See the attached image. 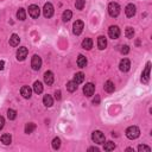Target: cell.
<instances>
[{"instance_id":"484cf974","label":"cell","mask_w":152,"mask_h":152,"mask_svg":"<svg viewBox=\"0 0 152 152\" xmlns=\"http://www.w3.org/2000/svg\"><path fill=\"white\" fill-rule=\"evenodd\" d=\"M72 17H73V13H72V11H70V10H65V11L63 12V14H62L63 22H69V20L72 19Z\"/></svg>"},{"instance_id":"8d00e7d4","label":"cell","mask_w":152,"mask_h":152,"mask_svg":"<svg viewBox=\"0 0 152 152\" xmlns=\"http://www.w3.org/2000/svg\"><path fill=\"white\" fill-rule=\"evenodd\" d=\"M4 125H5V119H4L1 115H0V130L4 127Z\"/></svg>"},{"instance_id":"ac0fdd59","label":"cell","mask_w":152,"mask_h":152,"mask_svg":"<svg viewBox=\"0 0 152 152\" xmlns=\"http://www.w3.org/2000/svg\"><path fill=\"white\" fill-rule=\"evenodd\" d=\"M19 42H20V38H19V36L16 35V33H13V35L11 36V38H10V45H12V46L19 45Z\"/></svg>"},{"instance_id":"74e56055","label":"cell","mask_w":152,"mask_h":152,"mask_svg":"<svg viewBox=\"0 0 152 152\" xmlns=\"http://www.w3.org/2000/svg\"><path fill=\"white\" fill-rule=\"evenodd\" d=\"M55 97H56V100H61V90H56V92H55Z\"/></svg>"},{"instance_id":"ba28073f","label":"cell","mask_w":152,"mask_h":152,"mask_svg":"<svg viewBox=\"0 0 152 152\" xmlns=\"http://www.w3.org/2000/svg\"><path fill=\"white\" fill-rule=\"evenodd\" d=\"M31 67L33 70H39L40 67H42V58L38 55H33V57L31 59Z\"/></svg>"},{"instance_id":"8fae6325","label":"cell","mask_w":152,"mask_h":152,"mask_svg":"<svg viewBox=\"0 0 152 152\" xmlns=\"http://www.w3.org/2000/svg\"><path fill=\"white\" fill-rule=\"evenodd\" d=\"M94 92H95V86L93 85V83H87L85 87H83V94L86 95V96H92L93 94H94Z\"/></svg>"},{"instance_id":"4fadbf2b","label":"cell","mask_w":152,"mask_h":152,"mask_svg":"<svg viewBox=\"0 0 152 152\" xmlns=\"http://www.w3.org/2000/svg\"><path fill=\"white\" fill-rule=\"evenodd\" d=\"M20 94H22V96L24 99H30L31 97V94H32V90L29 86H24V87H22V89H20Z\"/></svg>"},{"instance_id":"836d02e7","label":"cell","mask_w":152,"mask_h":152,"mask_svg":"<svg viewBox=\"0 0 152 152\" xmlns=\"http://www.w3.org/2000/svg\"><path fill=\"white\" fill-rule=\"evenodd\" d=\"M138 151H146V152H150L151 151V147H149V146H146V145H139L138 146Z\"/></svg>"},{"instance_id":"60d3db41","label":"cell","mask_w":152,"mask_h":152,"mask_svg":"<svg viewBox=\"0 0 152 152\" xmlns=\"http://www.w3.org/2000/svg\"><path fill=\"white\" fill-rule=\"evenodd\" d=\"M126 151H134V150H133L132 147H127V149H126Z\"/></svg>"},{"instance_id":"ab89813d","label":"cell","mask_w":152,"mask_h":152,"mask_svg":"<svg viewBox=\"0 0 152 152\" xmlns=\"http://www.w3.org/2000/svg\"><path fill=\"white\" fill-rule=\"evenodd\" d=\"M88 151H95V152H99V149H97V147H89Z\"/></svg>"},{"instance_id":"e0dca14e","label":"cell","mask_w":152,"mask_h":152,"mask_svg":"<svg viewBox=\"0 0 152 152\" xmlns=\"http://www.w3.org/2000/svg\"><path fill=\"white\" fill-rule=\"evenodd\" d=\"M105 90L107 93H113L114 90H115V86H114V83L112 82V81H107V82L105 83Z\"/></svg>"},{"instance_id":"7a4b0ae2","label":"cell","mask_w":152,"mask_h":152,"mask_svg":"<svg viewBox=\"0 0 152 152\" xmlns=\"http://www.w3.org/2000/svg\"><path fill=\"white\" fill-rule=\"evenodd\" d=\"M92 139H93V141L95 144H99V145H101V144H104L105 143V134L101 132V131H94L93 132V134H92Z\"/></svg>"},{"instance_id":"3957f363","label":"cell","mask_w":152,"mask_h":152,"mask_svg":"<svg viewBox=\"0 0 152 152\" xmlns=\"http://www.w3.org/2000/svg\"><path fill=\"white\" fill-rule=\"evenodd\" d=\"M108 13H109L110 17H113V18L118 17L119 13H120V6H119V4H117V3H110L108 5Z\"/></svg>"},{"instance_id":"30bf717a","label":"cell","mask_w":152,"mask_h":152,"mask_svg":"<svg viewBox=\"0 0 152 152\" xmlns=\"http://www.w3.org/2000/svg\"><path fill=\"white\" fill-rule=\"evenodd\" d=\"M130 68H131V62H130V59H127V58H123V59L120 61L119 69L121 70V72L126 73V72H128V70H130Z\"/></svg>"},{"instance_id":"4dcf8cb0","label":"cell","mask_w":152,"mask_h":152,"mask_svg":"<svg viewBox=\"0 0 152 152\" xmlns=\"http://www.w3.org/2000/svg\"><path fill=\"white\" fill-rule=\"evenodd\" d=\"M61 147V139L59 138H54L52 140V149L54 150H58Z\"/></svg>"},{"instance_id":"2e32d148","label":"cell","mask_w":152,"mask_h":152,"mask_svg":"<svg viewBox=\"0 0 152 152\" xmlns=\"http://www.w3.org/2000/svg\"><path fill=\"white\" fill-rule=\"evenodd\" d=\"M97 46H99L100 50L106 49V46H107V39H106V37L100 36V37L97 38Z\"/></svg>"},{"instance_id":"83f0119b","label":"cell","mask_w":152,"mask_h":152,"mask_svg":"<svg viewBox=\"0 0 152 152\" xmlns=\"http://www.w3.org/2000/svg\"><path fill=\"white\" fill-rule=\"evenodd\" d=\"M114 149H115V144L113 141H107V143H105V146H104L105 151H113Z\"/></svg>"},{"instance_id":"d4e9b609","label":"cell","mask_w":152,"mask_h":152,"mask_svg":"<svg viewBox=\"0 0 152 152\" xmlns=\"http://www.w3.org/2000/svg\"><path fill=\"white\" fill-rule=\"evenodd\" d=\"M74 81L77 83V85H80V83H82L83 81H85V74L83 73H77V74H75V76H74Z\"/></svg>"},{"instance_id":"7402d4cb","label":"cell","mask_w":152,"mask_h":152,"mask_svg":"<svg viewBox=\"0 0 152 152\" xmlns=\"http://www.w3.org/2000/svg\"><path fill=\"white\" fill-rule=\"evenodd\" d=\"M11 141H12V137L11 134H8V133H5L1 136V143L4 145H10L11 144Z\"/></svg>"},{"instance_id":"277c9868","label":"cell","mask_w":152,"mask_h":152,"mask_svg":"<svg viewBox=\"0 0 152 152\" xmlns=\"http://www.w3.org/2000/svg\"><path fill=\"white\" fill-rule=\"evenodd\" d=\"M83 29H85V24H83L82 20H76L73 25V32H74V35L78 36V35L82 33Z\"/></svg>"},{"instance_id":"e575fe53","label":"cell","mask_w":152,"mask_h":152,"mask_svg":"<svg viewBox=\"0 0 152 152\" xmlns=\"http://www.w3.org/2000/svg\"><path fill=\"white\" fill-rule=\"evenodd\" d=\"M128 51H130V46L128 45H123V46H121V54L126 55V54H128Z\"/></svg>"},{"instance_id":"5b68a950","label":"cell","mask_w":152,"mask_h":152,"mask_svg":"<svg viewBox=\"0 0 152 152\" xmlns=\"http://www.w3.org/2000/svg\"><path fill=\"white\" fill-rule=\"evenodd\" d=\"M108 35L112 39H118L120 37V29L117 25H112L108 29Z\"/></svg>"},{"instance_id":"cb8c5ba5","label":"cell","mask_w":152,"mask_h":152,"mask_svg":"<svg viewBox=\"0 0 152 152\" xmlns=\"http://www.w3.org/2000/svg\"><path fill=\"white\" fill-rule=\"evenodd\" d=\"M67 89L69 90L70 93H74L75 90L77 89V83L75 82V81H70V82L67 83Z\"/></svg>"},{"instance_id":"f1b7e54d","label":"cell","mask_w":152,"mask_h":152,"mask_svg":"<svg viewBox=\"0 0 152 152\" xmlns=\"http://www.w3.org/2000/svg\"><path fill=\"white\" fill-rule=\"evenodd\" d=\"M17 18L19 20H25L26 18V13H25V10L24 8H19L18 12H17Z\"/></svg>"},{"instance_id":"4316f807","label":"cell","mask_w":152,"mask_h":152,"mask_svg":"<svg viewBox=\"0 0 152 152\" xmlns=\"http://www.w3.org/2000/svg\"><path fill=\"white\" fill-rule=\"evenodd\" d=\"M36 130V125L33 124V123H30V124H26V126H25V133H27V134H30V133H32L33 131Z\"/></svg>"},{"instance_id":"603a6c76","label":"cell","mask_w":152,"mask_h":152,"mask_svg":"<svg viewBox=\"0 0 152 152\" xmlns=\"http://www.w3.org/2000/svg\"><path fill=\"white\" fill-rule=\"evenodd\" d=\"M77 65L80 68H86V65H87V58L83 55H80L78 56V58H77Z\"/></svg>"},{"instance_id":"5bb4252c","label":"cell","mask_w":152,"mask_h":152,"mask_svg":"<svg viewBox=\"0 0 152 152\" xmlns=\"http://www.w3.org/2000/svg\"><path fill=\"white\" fill-rule=\"evenodd\" d=\"M136 12H137V10H136V6L133 5V4H128L127 6H126V8H125V13H126V16L127 17H133L134 14H136Z\"/></svg>"},{"instance_id":"7c38bea8","label":"cell","mask_w":152,"mask_h":152,"mask_svg":"<svg viewBox=\"0 0 152 152\" xmlns=\"http://www.w3.org/2000/svg\"><path fill=\"white\" fill-rule=\"evenodd\" d=\"M27 48L25 46H22V48H19L18 49V51H17V59L18 61H24L27 56Z\"/></svg>"},{"instance_id":"f546056e","label":"cell","mask_w":152,"mask_h":152,"mask_svg":"<svg viewBox=\"0 0 152 152\" xmlns=\"http://www.w3.org/2000/svg\"><path fill=\"white\" fill-rule=\"evenodd\" d=\"M7 118L10 120H14L17 118V112H16L14 109H8L7 110Z\"/></svg>"},{"instance_id":"9c48e42d","label":"cell","mask_w":152,"mask_h":152,"mask_svg":"<svg viewBox=\"0 0 152 152\" xmlns=\"http://www.w3.org/2000/svg\"><path fill=\"white\" fill-rule=\"evenodd\" d=\"M150 69H151V63L147 62L145 69H144V72L143 74H141V82H144V83H147L149 82V80H150Z\"/></svg>"},{"instance_id":"8992f818","label":"cell","mask_w":152,"mask_h":152,"mask_svg":"<svg viewBox=\"0 0 152 152\" xmlns=\"http://www.w3.org/2000/svg\"><path fill=\"white\" fill-rule=\"evenodd\" d=\"M43 13L45 18H51L54 16V6L51 3H46L43 8Z\"/></svg>"},{"instance_id":"d590c367","label":"cell","mask_w":152,"mask_h":152,"mask_svg":"<svg viewBox=\"0 0 152 152\" xmlns=\"http://www.w3.org/2000/svg\"><path fill=\"white\" fill-rule=\"evenodd\" d=\"M93 104L94 105H99L100 104V96L99 95H95V97L93 99Z\"/></svg>"},{"instance_id":"1f68e13d","label":"cell","mask_w":152,"mask_h":152,"mask_svg":"<svg viewBox=\"0 0 152 152\" xmlns=\"http://www.w3.org/2000/svg\"><path fill=\"white\" fill-rule=\"evenodd\" d=\"M125 35H126L127 38H133V36H134V30L132 27H127L126 31H125Z\"/></svg>"},{"instance_id":"d6986e66","label":"cell","mask_w":152,"mask_h":152,"mask_svg":"<svg viewBox=\"0 0 152 152\" xmlns=\"http://www.w3.org/2000/svg\"><path fill=\"white\" fill-rule=\"evenodd\" d=\"M33 92L36 94H40L43 92V85L42 82H39V81H36V82L33 83Z\"/></svg>"},{"instance_id":"ffe728a7","label":"cell","mask_w":152,"mask_h":152,"mask_svg":"<svg viewBox=\"0 0 152 152\" xmlns=\"http://www.w3.org/2000/svg\"><path fill=\"white\" fill-rule=\"evenodd\" d=\"M82 48L86 49V50H90V49L93 48V40L90 39V38L83 39V42H82Z\"/></svg>"},{"instance_id":"52a82bcc","label":"cell","mask_w":152,"mask_h":152,"mask_svg":"<svg viewBox=\"0 0 152 152\" xmlns=\"http://www.w3.org/2000/svg\"><path fill=\"white\" fill-rule=\"evenodd\" d=\"M29 14L31 18L33 19H37L40 14V8L37 6V5H31V6H29Z\"/></svg>"},{"instance_id":"9a60e30c","label":"cell","mask_w":152,"mask_h":152,"mask_svg":"<svg viewBox=\"0 0 152 152\" xmlns=\"http://www.w3.org/2000/svg\"><path fill=\"white\" fill-rule=\"evenodd\" d=\"M44 82L48 86H51L54 83V74L51 72H45V74H44Z\"/></svg>"},{"instance_id":"6da1fadb","label":"cell","mask_w":152,"mask_h":152,"mask_svg":"<svg viewBox=\"0 0 152 152\" xmlns=\"http://www.w3.org/2000/svg\"><path fill=\"white\" fill-rule=\"evenodd\" d=\"M140 136V130L137 127V126H130L127 130H126V137L128 139H137L138 137Z\"/></svg>"},{"instance_id":"d6a6232c","label":"cell","mask_w":152,"mask_h":152,"mask_svg":"<svg viewBox=\"0 0 152 152\" xmlns=\"http://www.w3.org/2000/svg\"><path fill=\"white\" fill-rule=\"evenodd\" d=\"M85 4H86L85 0H76V3H75V7H76L77 10H83Z\"/></svg>"},{"instance_id":"44dd1931","label":"cell","mask_w":152,"mask_h":152,"mask_svg":"<svg viewBox=\"0 0 152 152\" xmlns=\"http://www.w3.org/2000/svg\"><path fill=\"white\" fill-rule=\"evenodd\" d=\"M43 104L46 106V107H51L52 105H54V100H52V97H51V95H44V97H43Z\"/></svg>"},{"instance_id":"f35d334b","label":"cell","mask_w":152,"mask_h":152,"mask_svg":"<svg viewBox=\"0 0 152 152\" xmlns=\"http://www.w3.org/2000/svg\"><path fill=\"white\" fill-rule=\"evenodd\" d=\"M4 65H5V62H4V61H0V70L4 69Z\"/></svg>"}]
</instances>
